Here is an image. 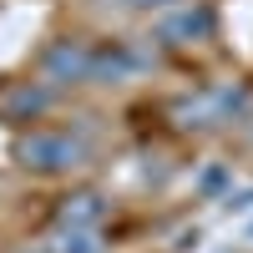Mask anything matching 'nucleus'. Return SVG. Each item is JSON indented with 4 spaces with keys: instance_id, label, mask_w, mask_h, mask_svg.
<instances>
[{
    "instance_id": "1",
    "label": "nucleus",
    "mask_w": 253,
    "mask_h": 253,
    "mask_svg": "<svg viewBox=\"0 0 253 253\" xmlns=\"http://www.w3.org/2000/svg\"><path fill=\"white\" fill-rule=\"evenodd\" d=\"M10 157H15V167H26L36 177H66L76 167H86V142L61 132V126H36V132L15 137Z\"/></svg>"
},
{
    "instance_id": "2",
    "label": "nucleus",
    "mask_w": 253,
    "mask_h": 253,
    "mask_svg": "<svg viewBox=\"0 0 253 253\" xmlns=\"http://www.w3.org/2000/svg\"><path fill=\"white\" fill-rule=\"evenodd\" d=\"M91 66H96V46H86L81 36H56L36 61V71L51 86H81V81H91Z\"/></svg>"
},
{
    "instance_id": "3",
    "label": "nucleus",
    "mask_w": 253,
    "mask_h": 253,
    "mask_svg": "<svg viewBox=\"0 0 253 253\" xmlns=\"http://www.w3.org/2000/svg\"><path fill=\"white\" fill-rule=\"evenodd\" d=\"M213 31H218V15L208 5H198V0L157 15V26H152V36L162 46H198V41H213Z\"/></svg>"
},
{
    "instance_id": "4",
    "label": "nucleus",
    "mask_w": 253,
    "mask_h": 253,
    "mask_svg": "<svg viewBox=\"0 0 253 253\" xmlns=\"http://www.w3.org/2000/svg\"><path fill=\"white\" fill-rule=\"evenodd\" d=\"M56 107V86L46 76H36V81H10L5 91H0V117L5 122H36V117H46Z\"/></svg>"
},
{
    "instance_id": "5",
    "label": "nucleus",
    "mask_w": 253,
    "mask_h": 253,
    "mask_svg": "<svg viewBox=\"0 0 253 253\" xmlns=\"http://www.w3.org/2000/svg\"><path fill=\"white\" fill-rule=\"evenodd\" d=\"M147 66V61L126 46V41H112V46H96V66H91V81H132L137 71Z\"/></svg>"
},
{
    "instance_id": "6",
    "label": "nucleus",
    "mask_w": 253,
    "mask_h": 253,
    "mask_svg": "<svg viewBox=\"0 0 253 253\" xmlns=\"http://www.w3.org/2000/svg\"><path fill=\"white\" fill-rule=\"evenodd\" d=\"M107 198L91 193V187H81V193H71L66 203L56 208V228H101V218H107Z\"/></svg>"
},
{
    "instance_id": "7",
    "label": "nucleus",
    "mask_w": 253,
    "mask_h": 253,
    "mask_svg": "<svg viewBox=\"0 0 253 253\" xmlns=\"http://www.w3.org/2000/svg\"><path fill=\"white\" fill-rule=\"evenodd\" d=\"M51 248L56 253H107L96 228H56L51 233Z\"/></svg>"
},
{
    "instance_id": "8",
    "label": "nucleus",
    "mask_w": 253,
    "mask_h": 253,
    "mask_svg": "<svg viewBox=\"0 0 253 253\" xmlns=\"http://www.w3.org/2000/svg\"><path fill=\"white\" fill-rule=\"evenodd\" d=\"M198 193H203V198H223V193H233V172H228L223 162H208L203 172H198Z\"/></svg>"
},
{
    "instance_id": "9",
    "label": "nucleus",
    "mask_w": 253,
    "mask_h": 253,
    "mask_svg": "<svg viewBox=\"0 0 253 253\" xmlns=\"http://www.w3.org/2000/svg\"><path fill=\"white\" fill-rule=\"evenodd\" d=\"M122 10H137V15H167V10H177L187 5V0H117Z\"/></svg>"
},
{
    "instance_id": "10",
    "label": "nucleus",
    "mask_w": 253,
    "mask_h": 253,
    "mask_svg": "<svg viewBox=\"0 0 253 253\" xmlns=\"http://www.w3.org/2000/svg\"><path fill=\"white\" fill-rule=\"evenodd\" d=\"M15 253H56V248H51V243H20Z\"/></svg>"
}]
</instances>
